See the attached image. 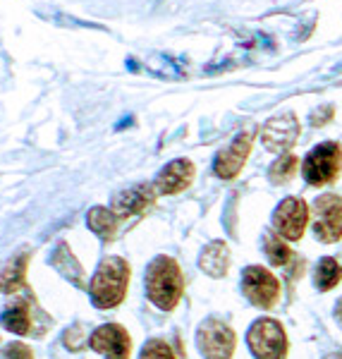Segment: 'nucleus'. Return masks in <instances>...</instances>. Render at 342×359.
Listing matches in <instances>:
<instances>
[{"label": "nucleus", "mask_w": 342, "mask_h": 359, "mask_svg": "<svg viewBox=\"0 0 342 359\" xmlns=\"http://www.w3.org/2000/svg\"><path fill=\"white\" fill-rule=\"evenodd\" d=\"M335 318H338V323L342 326V297L338 299V304H335Z\"/></svg>", "instance_id": "nucleus-25"}, {"label": "nucleus", "mask_w": 342, "mask_h": 359, "mask_svg": "<svg viewBox=\"0 0 342 359\" xmlns=\"http://www.w3.org/2000/svg\"><path fill=\"white\" fill-rule=\"evenodd\" d=\"M144 287H146L151 304H156L160 311H172L184 292V278L179 264L172 257H156L144 276Z\"/></svg>", "instance_id": "nucleus-2"}, {"label": "nucleus", "mask_w": 342, "mask_h": 359, "mask_svg": "<svg viewBox=\"0 0 342 359\" xmlns=\"http://www.w3.org/2000/svg\"><path fill=\"white\" fill-rule=\"evenodd\" d=\"M252 142L254 137L249 132H242L233 139L230 147H225L223 151H218L216 163H213V170L220 180H233L240 175V170L247 163V156L252 151Z\"/></svg>", "instance_id": "nucleus-11"}, {"label": "nucleus", "mask_w": 342, "mask_h": 359, "mask_svg": "<svg viewBox=\"0 0 342 359\" xmlns=\"http://www.w3.org/2000/svg\"><path fill=\"white\" fill-rule=\"evenodd\" d=\"M196 347L206 359H230L237 347V335L225 321L211 316L196 331Z\"/></svg>", "instance_id": "nucleus-5"}, {"label": "nucleus", "mask_w": 342, "mask_h": 359, "mask_svg": "<svg viewBox=\"0 0 342 359\" xmlns=\"http://www.w3.org/2000/svg\"><path fill=\"white\" fill-rule=\"evenodd\" d=\"M132 269L123 257H103L89 283L91 304L96 309H115L125 302Z\"/></svg>", "instance_id": "nucleus-1"}, {"label": "nucleus", "mask_w": 342, "mask_h": 359, "mask_svg": "<svg viewBox=\"0 0 342 359\" xmlns=\"http://www.w3.org/2000/svg\"><path fill=\"white\" fill-rule=\"evenodd\" d=\"M264 249H266V257L273 266H287L292 262V249L287 247V240H282L278 233H266L264 235Z\"/></svg>", "instance_id": "nucleus-20"}, {"label": "nucleus", "mask_w": 342, "mask_h": 359, "mask_svg": "<svg viewBox=\"0 0 342 359\" xmlns=\"http://www.w3.org/2000/svg\"><path fill=\"white\" fill-rule=\"evenodd\" d=\"M247 345L256 359H285L287 357V335L280 321L275 318H259L247 333Z\"/></svg>", "instance_id": "nucleus-3"}, {"label": "nucleus", "mask_w": 342, "mask_h": 359, "mask_svg": "<svg viewBox=\"0 0 342 359\" xmlns=\"http://www.w3.org/2000/svg\"><path fill=\"white\" fill-rule=\"evenodd\" d=\"M156 196H158V192H156L153 184H135V187L115 194L110 208H113V213L120 221H127V218H132V216H142V213L156 201Z\"/></svg>", "instance_id": "nucleus-12"}, {"label": "nucleus", "mask_w": 342, "mask_h": 359, "mask_svg": "<svg viewBox=\"0 0 342 359\" xmlns=\"http://www.w3.org/2000/svg\"><path fill=\"white\" fill-rule=\"evenodd\" d=\"M50 266H53L62 278H67L72 285L84 287V269H82V264L77 262V257L72 254V249L67 247V242H60V245L55 247L53 257H50Z\"/></svg>", "instance_id": "nucleus-16"}, {"label": "nucleus", "mask_w": 342, "mask_h": 359, "mask_svg": "<svg viewBox=\"0 0 342 359\" xmlns=\"http://www.w3.org/2000/svg\"><path fill=\"white\" fill-rule=\"evenodd\" d=\"M309 225V206L299 196H287L273 211V230L282 240L297 242Z\"/></svg>", "instance_id": "nucleus-8"}, {"label": "nucleus", "mask_w": 342, "mask_h": 359, "mask_svg": "<svg viewBox=\"0 0 342 359\" xmlns=\"http://www.w3.org/2000/svg\"><path fill=\"white\" fill-rule=\"evenodd\" d=\"M340 280H342V264L333 257H323L314 269V285L321 292H328Z\"/></svg>", "instance_id": "nucleus-19"}, {"label": "nucleus", "mask_w": 342, "mask_h": 359, "mask_svg": "<svg viewBox=\"0 0 342 359\" xmlns=\"http://www.w3.org/2000/svg\"><path fill=\"white\" fill-rule=\"evenodd\" d=\"M29 262H32V254L20 252L3 266V271H0V294H17L25 287Z\"/></svg>", "instance_id": "nucleus-14"}, {"label": "nucleus", "mask_w": 342, "mask_h": 359, "mask_svg": "<svg viewBox=\"0 0 342 359\" xmlns=\"http://www.w3.org/2000/svg\"><path fill=\"white\" fill-rule=\"evenodd\" d=\"M330 118H333V106H323L321 111H314V115H311V123H314V125H326Z\"/></svg>", "instance_id": "nucleus-24"}, {"label": "nucleus", "mask_w": 342, "mask_h": 359, "mask_svg": "<svg viewBox=\"0 0 342 359\" xmlns=\"http://www.w3.org/2000/svg\"><path fill=\"white\" fill-rule=\"evenodd\" d=\"M342 170V147L338 142H323L311 149L301 165V175L314 187L333 182Z\"/></svg>", "instance_id": "nucleus-4"}, {"label": "nucleus", "mask_w": 342, "mask_h": 359, "mask_svg": "<svg viewBox=\"0 0 342 359\" xmlns=\"http://www.w3.org/2000/svg\"><path fill=\"white\" fill-rule=\"evenodd\" d=\"M299 137V120L294 113H280L275 118H271L261 130V142L268 151L282 154L287 149L294 147Z\"/></svg>", "instance_id": "nucleus-10"}, {"label": "nucleus", "mask_w": 342, "mask_h": 359, "mask_svg": "<svg viewBox=\"0 0 342 359\" xmlns=\"http://www.w3.org/2000/svg\"><path fill=\"white\" fill-rule=\"evenodd\" d=\"M196 175V168L194 163L189 158H175V161H170L163 170L156 175L153 180V187H156V192L158 194H165V196H170V194H179V192H184V189L192 184V180Z\"/></svg>", "instance_id": "nucleus-13"}, {"label": "nucleus", "mask_w": 342, "mask_h": 359, "mask_svg": "<svg viewBox=\"0 0 342 359\" xmlns=\"http://www.w3.org/2000/svg\"><path fill=\"white\" fill-rule=\"evenodd\" d=\"M3 359H34V352H32V347H27L25 343H10V345H5Z\"/></svg>", "instance_id": "nucleus-23"}, {"label": "nucleus", "mask_w": 342, "mask_h": 359, "mask_svg": "<svg viewBox=\"0 0 342 359\" xmlns=\"http://www.w3.org/2000/svg\"><path fill=\"white\" fill-rule=\"evenodd\" d=\"M323 359H342V352H330V355H326Z\"/></svg>", "instance_id": "nucleus-26"}, {"label": "nucleus", "mask_w": 342, "mask_h": 359, "mask_svg": "<svg viewBox=\"0 0 342 359\" xmlns=\"http://www.w3.org/2000/svg\"><path fill=\"white\" fill-rule=\"evenodd\" d=\"M311 218H314L316 240L326 245L338 242L342 237V196L321 194L311 206Z\"/></svg>", "instance_id": "nucleus-7"}, {"label": "nucleus", "mask_w": 342, "mask_h": 359, "mask_svg": "<svg viewBox=\"0 0 342 359\" xmlns=\"http://www.w3.org/2000/svg\"><path fill=\"white\" fill-rule=\"evenodd\" d=\"M86 225L94 235H98L101 240H115L118 235V225H120V218L113 213V208H106V206H94L89 213H86Z\"/></svg>", "instance_id": "nucleus-17"}, {"label": "nucleus", "mask_w": 342, "mask_h": 359, "mask_svg": "<svg viewBox=\"0 0 342 359\" xmlns=\"http://www.w3.org/2000/svg\"><path fill=\"white\" fill-rule=\"evenodd\" d=\"M242 292L259 309H271L280 299V280L264 266H247L242 273Z\"/></svg>", "instance_id": "nucleus-6"}, {"label": "nucleus", "mask_w": 342, "mask_h": 359, "mask_svg": "<svg viewBox=\"0 0 342 359\" xmlns=\"http://www.w3.org/2000/svg\"><path fill=\"white\" fill-rule=\"evenodd\" d=\"M297 168H299V158H297V156H292V154L280 156V158H278L275 163L271 165V170H268L271 182H275V184L289 182V180L294 177V172H297Z\"/></svg>", "instance_id": "nucleus-21"}, {"label": "nucleus", "mask_w": 342, "mask_h": 359, "mask_svg": "<svg viewBox=\"0 0 342 359\" xmlns=\"http://www.w3.org/2000/svg\"><path fill=\"white\" fill-rule=\"evenodd\" d=\"M199 269L211 278L228 276V271H230V249H228V245L220 242V240L208 242V245L201 249Z\"/></svg>", "instance_id": "nucleus-15"}, {"label": "nucleus", "mask_w": 342, "mask_h": 359, "mask_svg": "<svg viewBox=\"0 0 342 359\" xmlns=\"http://www.w3.org/2000/svg\"><path fill=\"white\" fill-rule=\"evenodd\" d=\"M89 347L106 359H130L132 338L120 323H103L91 333Z\"/></svg>", "instance_id": "nucleus-9"}, {"label": "nucleus", "mask_w": 342, "mask_h": 359, "mask_svg": "<svg viewBox=\"0 0 342 359\" xmlns=\"http://www.w3.org/2000/svg\"><path fill=\"white\" fill-rule=\"evenodd\" d=\"M0 323H3V328L10 333L29 335V331H32V314H29V304L27 302L10 304L8 309L3 311V316H0Z\"/></svg>", "instance_id": "nucleus-18"}, {"label": "nucleus", "mask_w": 342, "mask_h": 359, "mask_svg": "<svg viewBox=\"0 0 342 359\" xmlns=\"http://www.w3.org/2000/svg\"><path fill=\"white\" fill-rule=\"evenodd\" d=\"M139 359H175V352H172V347L165 343V340H149L146 345H144L142 355Z\"/></svg>", "instance_id": "nucleus-22"}]
</instances>
